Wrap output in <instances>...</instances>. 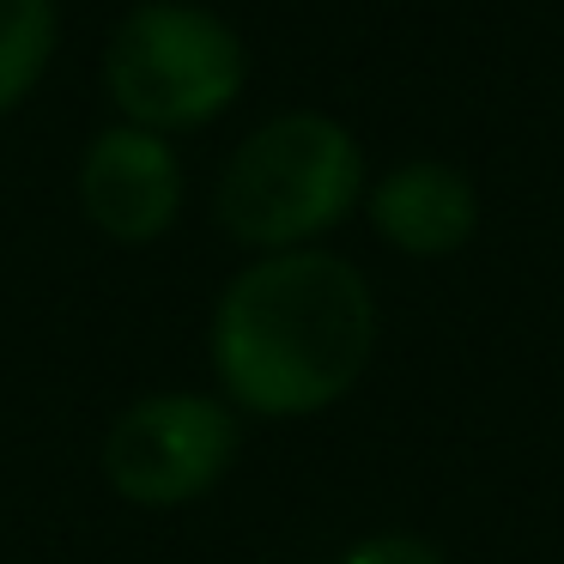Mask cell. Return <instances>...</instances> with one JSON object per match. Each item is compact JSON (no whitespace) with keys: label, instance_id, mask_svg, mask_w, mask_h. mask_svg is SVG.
I'll return each mask as SVG.
<instances>
[{"label":"cell","instance_id":"cell-1","mask_svg":"<svg viewBox=\"0 0 564 564\" xmlns=\"http://www.w3.org/2000/svg\"><path fill=\"white\" fill-rule=\"evenodd\" d=\"M207 346L225 401L256 419H310L365 377L377 352V297L346 256L280 249L219 292Z\"/></svg>","mask_w":564,"mask_h":564},{"label":"cell","instance_id":"cell-2","mask_svg":"<svg viewBox=\"0 0 564 564\" xmlns=\"http://www.w3.org/2000/svg\"><path fill=\"white\" fill-rule=\"evenodd\" d=\"M365 195V152L334 116L292 110L261 122L225 159L213 213L243 249H310Z\"/></svg>","mask_w":564,"mask_h":564},{"label":"cell","instance_id":"cell-3","mask_svg":"<svg viewBox=\"0 0 564 564\" xmlns=\"http://www.w3.org/2000/svg\"><path fill=\"white\" fill-rule=\"evenodd\" d=\"M243 37L207 7L188 0H147L116 25L104 50V86L128 128L171 134L225 116L243 91Z\"/></svg>","mask_w":564,"mask_h":564},{"label":"cell","instance_id":"cell-4","mask_svg":"<svg viewBox=\"0 0 564 564\" xmlns=\"http://www.w3.org/2000/svg\"><path fill=\"white\" fill-rule=\"evenodd\" d=\"M237 443H243L237 406L188 389L140 394L104 431V479L140 510H176L207 498L231 474Z\"/></svg>","mask_w":564,"mask_h":564},{"label":"cell","instance_id":"cell-5","mask_svg":"<svg viewBox=\"0 0 564 564\" xmlns=\"http://www.w3.org/2000/svg\"><path fill=\"white\" fill-rule=\"evenodd\" d=\"M79 207L110 243H152L183 213V164L147 128H104L79 159Z\"/></svg>","mask_w":564,"mask_h":564},{"label":"cell","instance_id":"cell-6","mask_svg":"<svg viewBox=\"0 0 564 564\" xmlns=\"http://www.w3.org/2000/svg\"><path fill=\"white\" fill-rule=\"evenodd\" d=\"M370 225L382 243H394L401 256L437 261L474 237L479 225V195L455 164L443 159H406L370 188Z\"/></svg>","mask_w":564,"mask_h":564},{"label":"cell","instance_id":"cell-7","mask_svg":"<svg viewBox=\"0 0 564 564\" xmlns=\"http://www.w3.org/2000/svg\"><path fill=\"white\" fill-rule=\"evenodd\" d=\"M55 0H0V116L19 110L55 55Z\"/></svg>","mask_w":564,"mask_h":564},{"label":"cell","instance_id":"cell-8","mask_svg":"<svg viewBox=\"0 0 564 564\" xmlns=\"http://www.w3.org/2000/svg\"><path fill=\"white\" fill-rule=\"evenodd\" d=\"M334 564H443V552L419 534H370L358 546H346Z\"/></svg>","mask_w":564,"mask_h":564}]
</instances>
